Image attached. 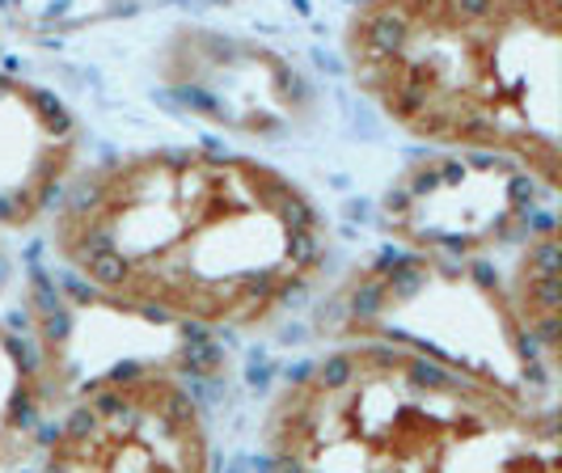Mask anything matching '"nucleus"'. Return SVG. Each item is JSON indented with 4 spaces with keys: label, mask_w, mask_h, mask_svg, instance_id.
Masks as SVG:
<instances>
[{
    "label": "nucleus",
    "mask_w": 562,
    "mask_h": 473,
    "mask_svg": "<svg viewBox=\"0 0 562 473\" xmlns=\"http://www.w3.org/2000/svg\"><path fill=\"white\" fill-rule=\"evenodd\" d=\"M47 241L72 283L187 330H254L326 271L330 224L276 166L144 148L64 187Z\"/></svg>",
    "instance_id": "1"
},
{
    "label": "nucleus",
    "mask_w": 562,
    "mask_h": 473,
    "mask_svg": "<svg viewBox=\"0 0 562 473\" xmlns=\"http://www.w3.org/2000/svg\"><path fill=\"white\" fill-rule=\"evenodd\" d=\"M356 89L406 136L562 187V4L381 0L342 22Z\"/></svg>",
    "instance_id": "2"
},
{
    "label": "nucleus",
    "mask_w": 562,
    "mask_h": 473,
    "mask_svg": "<svg viewBox=\"0 0 562 473\" xmlns=\"http://www.w3.org/2000/svg\"><path fill=\"white\" fill-rule=\"evenodd\" d=\"M258 452L262 473H562L554 406L390 347H335L296 368Z\"/></svg>",
    "instance_id": "3"
},
{
    "label": "nucleus",
    "mask_w": 562,
    "mask_h": 473,
    "mask_svg": "<svg viewBox=\"0 0 562 473\" xmlns=\"http://www.w3.org/2000/svg\"><path fill=\"white\" fill-rule=\"evenodd\" d=\"M317 335L338 347H390L525 406H554L559 363L516 317L495 262L385 254L356 267L317 308Z\"/></svg>",
    "instance_id": "4"
},
{
    "label": "nucleus",
    "mask_w": 562,
    "mask_h": 473,
    "mask_svg": "<svg viewBox=\"0 0 562 473\" xmlns=\"http://www.w3.org/2000/svg\"><path fill=\"white\" fill-rule=\"evenodd\" d=\"M30 473H216L212 423L182 372H111L59 402Z\"/></svg>",
    "instance_id": "5"
},
{
    "label": "nucleus",
    "mask_w": 562,
    "mask_h": 473,
    "mask_svg": "<svg viewBox=\"0 0 562 473\" xmlns=\"http://www.w3.org/2000/svg\"><path fill=\"white\" fill-rule=\"evenodd\" d=\"M550 203V191L504 161L440 153L397 173L381 199V224L406 254L491 262L554 224Z\"/></svg>",
    "instance_id": "6"
},
{
    "label": "nucleus",
    "mask_w": 562,
    "mask_h": 473,
    "mask_svg": "<svg viewBox=\"0 0 562 473\" xmlns=\"http://www.w3.org/2000/svg\"><path fill=\"white\" fill-rule=\"evenodd\" d=\"M157 85L199 123L246 139L296 136L313 123L310 77L271 43L212 26H178L157 52Z\"/></svg>",
    "instance_id": "7"
},
{
    "label": "nucleus",
    "mask_w": 562,
    "mask_h": 473,
    "mask_svg": "<svg viewBox=\"0 0 562 473\" xmlns=\"http://www.w3.org/2000/svg\"><path fill=\"white\" fill-rule=\"evenodd\" d=\"M26 335L47 376L52 415L68 393L111 372L169 368L187 376L195 368V347L187 326L114 305L81 283L72 288L43 283L26 308Z\"/></svg>",
    "instance_id": "8"
},
{
    "label": "nucleus",
    "mask_w": 562,
    "mask_h": 473,
    "mask_svg": "<svg viewBox=\"0 0 562 473\" xmlns=\"http://www.w3.org/2000/svg\"><path fill=\"white\" fill-rule=\"evenodd\" d=\"M81 157V127L43 85L0 68V228L43 221Z\"/></svg>",
    "instance_id": "9"
},
{
    "label": "nucleus",
    "mask_w": 562,
    "mask_h": 473,
    "mask_svg": "<svg viewBox=\"0 0 562 473\" xmlns=\"http://www.w3.org/2000/svg\"><path fill=\"white\" fill-rule=\"evenodd\" d=\"M52 423V393L22 326L0 322V470L26 461Z\"/></svg>",
    "instance_id": "10"
},
{
    "label": "nucleus",
    "mask_w": 562,
    "mask_h": 473,
    "mask_svg": "<svg viewBox=\"0 0 562 473\" xmlns=\"http://www.w3.org/2000/svg\"><path fill=\"white\" fill-rule=\"evenodd\" d=\"M504 279L512 308L525 322L537 351L559 363V233L554 224L537 228L529 241L512 250Z\"/></svg>",
    "instance_id": "11"
},
{
    "label": "nucleus",
    "mask_w": 562,
    "mask_h": 473,
    "mask_svg": "<svg viewBox=\"0 0 562 473\" xmlns=\"http://www.w3.org/2000/svg\"><path fill=\"white\" fill-rule=\"evenodd\" d=\"M0 233H4V228H0ZM0 267H4V246H0Z\"/></svg>",
    "instance_id": "12"
}]
</instances>
